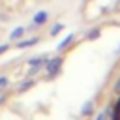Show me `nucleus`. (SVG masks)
I'll return each instance as SVG.
<instances>
[{
  "instance_id": "2eb2a0df",
  "label": "nucleus",
  "mask_w": 120,
  "mask_h": 120,
  "mask_svg": "<svg viewBox=\"0 0 120 120\" xmlns=\"http://www.w3.org/2000/svg\"><path fill=\"white\" fill-rule=\"evenodd\" d=\"M4 99H6V94H4V90H0V105L4 103Z\"/></svg>"
},
{
  "instance_id": "9b49d317",
  "label": "nucleus",
  "mask_w": 120,
  "mask_h": 120,
  "mask_svg": "<svg viewBox=\"0 0 120 120\" xmlns=\"http://www.w3.org/2000/svg\"><path fill=\"white\" fill-rule=\"evenodd\" d=\"M41 69H43V66H32V68H30V71H28V75H30V77H34V75H38Z\"/></svg>"
},
{
  "instance_id": "423d86ee",
  "label": "nucleus",
  "mask_w": 120,
  "mask_h": 120,
  "mask_svg": "<svg viewBox=\"0 0 120 120\" xmlns=\"http://www.w3.org/2000/svg\"><path fill=\"white\" fill-rule=\"evenodd\" d=\"M71 41H73V34L66 36V38H64V39L60 41V45H58V51H64V49H66V47H68V45H69Z\"/></svg>"
},
{
  "instance_id": "ddd939ff",
  "label": "nucleus",
  "mask_w": 120,
  "mask_h": 120,
  "mask_svg": "<svg viewBox=\"0 0 120 120\" xmlns=\"http://www.w3.org/2000/svg\"><path fill=\"white\" fill-rule=\"evenodd\" d=\"M114 94H116V96H120V79L114 82Z\"/></svg>"
},
{
  "instance_id": "9d476101",
  "label": "nucleus",
  "mask_w": 120,
  "mask_h": 120,
  "mask_svg": "<svg viewBox=\"0 0 120 120\" xmlns=\"http://www.w3.org/2000/svg\"><path fill=\"white\" fill-rule=\"evenodd\" d=\"M62 28H64V24H60V22H58V24H54V26L51 28V36H58Z\"/></svg>"
},
{
  "instance_id": "7ed1b4c3",
  "label": "nucleus",
  "mask_w": 120,
  "mask_h": 120,
  "mask_svg": "<svg viewBox=\"0 0 120 120\" xmlns=\"http://www.w3.org/2000/svg\"><path fill=\"white\" fill-rule=\"evenodd\" d=\"M28 64H30V66H43V68H45V64H47V56H34V58L28 60Z\"/></svg>"
},
{
  "instance_id": "6e6552de",
  "label": "nucleus",
  "mask_w": 120,
  "mask_h": 120,
  "mask_svg": "<svg viewBox=\"0 0 120 120\" xmlns=\"http://www.w3.org/2000/svg\"><path fill=\"white\" fill-rule=\"evenodd\" d=\"M92 111H94V103H92V101H90V103H86V105L82 107V114H84V116H90V114H92Z\"/></svg>"
},
{
  "instance_id": "1a4fd4ad",
  "label": "nucleus",
  "mask_w": 120,
  "mask_h": 120,
  "mask_svg": "<svg viewBox=\"0 0 120 120\" xmlns=\"http://www.w3.org/2000/svg\"><path fill=\"white\" fill-rule=\"evenodd\" d=\"M86 38H88V39H96V38H99V28H92V30L86 34Z\"/></svg>"
},
{
  "instance_id": "f8f14e48",
  "label": "nucleus",
  "mask_w": 120,
  "mask_h": 120,
  "mask_svg": "<svg viewBox=\"0 0 120 120\" xmlns=\"http://www.w3.org/2000/svg\"><path fill=\"white\" fill-rule=\"evenodd\" d=\"M8 84H9V79H8L6 75H2V77H0V90H4Z\"/></svg>"
},
{
  "instance_id": "4468645a",
  "label": "nucleus",
  "mask_w": 120,
  "mask_h": 120,
  "mask_svg": "<svg viewBox=\"0 0 120 120\" xmlns=\"http://www.w3.org/2000/svg\"><path fill=\"white\" fill-rule=\"evenodd\" d=\"M6 51H8V45H0V56H2Z\"/></svg>"
},
{
  "instance_id": "dca6fc26",
  "label": "nucleus",
  "mask_w": 120,
  "mask_h": 120,
  "mask_svg": "<svg viewBox=\"0 0 120 120\" xmlns=\"http://www.w3.org/2000/svg\"><path fill=\"white\" fill-rule=\"evenodd\" d=\"M96 120H105V114H98V116H96Z\"/></svg>"
},
{
  "instance_id": "0eeeda50",
  "label": "nucleus",
  "mask_w": 120,
  "mask_h": 120,
  "mask_svg": "<svg viewBox=\"0 0 120 120\" xmlns=\"http://www.w3.org/2000/svg\"><path fill=\"white\" fill-rule=\"evenodd\" d=\"M34 43H38V38H32V39H22V41H19V47H30V45H34Z\"/></svg>"
},
{
  "instance_id": "39448f33",
  "label": "nucleus",
  "mask_w": 120,
  "mask_h": 120,
  "mask_svg": "<svg viewBox=\"0 0 120 120\" xmlns=\"http://www.w3.org/2000/svg\"><path fill=\"white\" fill-rule=\"evenodd\" d=\"M24 32H26V30H24V26H17V28H15V30L11 32L9 39H19V38H21V36H22Z\"/></svg>"
},
{
  "instance_id": "f257e3e1",
  "label": "nucleus",
  "mask_w": 120,
  "mask_h": 120,
  "mask_svg": "<svg viewBox=\"0 0 120 120\" xmlns=\"http://www.w3.org/2000/svg\"><path fill=\"white\" fill-rule=\"evenodd\" d=\"M60 68H62V56H54V58L47 60V64H45V69H47L49 77H56L60 73Z\"/></svg>"
},
{
  "instance_id": "20e7f679",
  "label": "nucleus",
  "mask_w": 120,
  "mask_h": 120,
  "mask_svg": "<svg viewBox=\"0 0 120 120\" xmlns=\"http://www.w3.org/2000/svg\"><path fill=\"white\" fill-rule=\"evenodd\" d=\"M34 86V79H30V81H22L19 86H17V92H24V90H28V88H32Z\"/></svg>"
},
{
  "instance_id": "f03ea898",
  "label": "nucleus",
  "mask_w": 120,
  "mask_h": 120,
  "mask_svg": "<svg viewBox=\"0 0 120 120\" xmlns=\"http://www.w3.org/2000/svg\"><path fill=\"white\" fill-rule=\"evenodd\" d=\"M47 19H49V13L47 11H38L34 15V24H45Z\"/></svg>"
}]
</instances>
